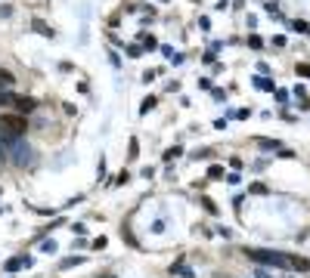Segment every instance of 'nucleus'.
Masks as SVG:
<instances>
[{
    "label": "nucleus",
    "mask_w": 310,
    "mask_h": 278,
    "mask_svg": "<svg viewBox=\"0 0 310 278\" xmlns=\"http://www.w3.org/2000/svg\"><path fill=\"white\" fill-rule=\"evenodd\" d=\"M261 90H273V81H267V77H257V81H254Z\"/></svg>",
    "instance_id": "nucleus-6"
},
{
    "label": "nucleus",
    "mask_w": 310,
    "mask_h": 278,
    "mask_svg": "<svg viewBox=\"0 0 310 278\" xmlns=\"http://www.w3.org/2000/svg\"><path fill=\"white\" fill-rule=\"evenodd\" d=\"M152 108H155V96H146L143 99V111H152Z\"/></svg>",
    "instance_id": "nucleus-7"
},
{
    "label": "nucleus",
    "mask_w": 310,
    "mask_h": 278,
    "mask_svg": "<svg viewBox=\"0 0 310 278\" xmlns=\"http://www.w3.org/2000/svg\"><path fill=\"white\" fill-rule=\"evenodd\" d=\"M28 133V124L22 114H0V139L7 142H16Z\"/></svg>",
    "instance_id": "nucleus-2"
},
{
    "label": "nucleus",
    "mask_w": 310,
    "mask_h": 278,
    "mask_svg": "<svg viewBox=\"0 0 310 278\" xmlns=\"http://www.w3.org/2000/svg\"><path fill=\"white\" fill-rule=\"evenodd\" d=\"M0 87H4V90L13 87V74H10V71H0Z\"/></svg>",
    "instance_id": "nucleus-5"
},
{
    "label": "nucleus",
    "mask_w": 310,
    "mask_h": 278,
    "mask_svg": "<svg viewBox=\"0 0 310 278\" xmlns=\"http://www.w3.org/2000/svg\"><path fill=\"white\" fill-rule=\"evenodd\" d=\"M10 105H16V108H19V111H25V114L37 108V102H34L31 96H13V102H10Z\"/></svg>",
    "instance_id": "nucleus-3"
},
{
    "label": "nucleus",
    "mask_w": 310,
    "mask_h": 278,
    "mask_svg": "<svg viewBox=\"0 0 310 278\" xmlns=\"http://www.w3.org/2000/svg\"><path fill=\"white\" fill-rule=\"evenodd\" d=\"M208 176H211V179H220V176H223V167H211Z\"/></svg>",
    "instance_id": "nucleus-8"
},
{
    "label": "nucleus",
    "mask_w": 310,
    "mask_h": 278,
    "mask_svg": "<svg viewBox=\"0 0 310 278\" xmlns=\"http://www.w3.org/2000/svg\"><path fill=\"white\" fill-rule=\"evenodd\" d=\"M245 257H251L254 263H270L279 269H307V260L301 257H289V254H276V251H257V248H245Z\"/></svg>",
    "instance_id": "nucleus-1"
},
{
    "label": "nucleus",
    "mask_w": 310,
    "mask_h": 278,
    "mask_svg": "<svg viewBox=\"0 0 310 278\" xmlns=\"http://www.w3.org/2000/svg\"><path fill=\"white\" fill-rule=\"evenodd\" d=\"M31 28H34V31H41L44 37H53V28H47V25H44L41 19H34V22H31Z\"/></svg>",
    "instance_id": "nucleus-4"
}]
</instances>
